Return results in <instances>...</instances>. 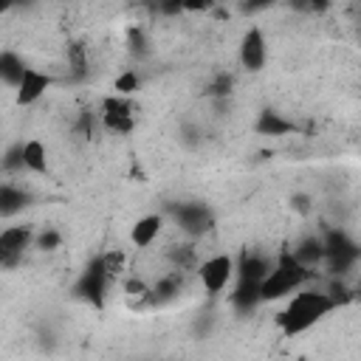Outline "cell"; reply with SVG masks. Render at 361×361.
<instances>
[{
	"instance_id": "4",
	"label": "cell",
	"mask_w": 361,
	"mask_h": 361,
	"mask_svg": "<svg viewBox=\"0 0 361 361\" xmlns=\"http://www.w3.org/2000/svg\"><path fill=\"white\" fill-rule=\"evenodd\" d=\"M113 276L104 271V262H102V254H96L85 268L82 274L76 276L73 282V296L90 307H104V299H107V288H110Z\"/></svg>"
},
{
	"instance_id": "13",
	"label": "cell",
	"mask_w": 361,
	"mask_h": 361,
	"mask_svg": "<svg viewBox=\"0 0 361 361\" xmlns=\"http://www.w3.org/2000/svg\"><path fill=\"white\" fill-rule=\"evenodd\" d=\"M31 206V192L11 183V180H3L0 183V217L8 220V217H17L23 209Z\"/></svg>"
},
{
	"instance_id": "2",
	"label": "cell",
	"mask_w": 361,
	"mask_h": 361,
	"mask_svg": "<svg viewBox=\"0 0 361 361\" xmlns=\"http://www.w3.org/2000/svg\"><path fill=\"white\" fill-rule=\"evenodd\" d=\"M310 276H313V271L305 268V265L293 257L290 248H285V251L276 254V259L271 262L268 274L262 276V282H259V299H262V302L288 299V296H290L293 290H299Z\"/></svg>"
},
{
	"instance_id": "7",
	"label": "cell",
	"mask_w": 361,
	"mask_h": 361,
	"mask_svg": "<svg viewBox=\"0 0 361 361\" xmlns=\"http://www.w3.org/2000/svg\"><path fill=\"white\" fill-rule=\"evenodd\" d=\"M99 121L104 130H113V133H130L135 127V104H133V96H104L102 99V113H99Z\"/></svg>"
},
{
	"instance_id": "8",
	"label": "cell",
	"mask_w": 361,
	"mask_h": 361,
	"mask_svg": "<svg viewBox=\"0 0 361 361\" xmlns=\"http://www.w3.org/2000/svg\"><path fill=\"white\" fill-rule=\"evenodd\" d=\"M34 231L31 226H8L0 231V268H14L23 254L31 248Z\"/></svg>"
},
{
	"instance_id": "23",
	"label": "cell",
	"mask_w": 361,
	"mask_h": 361,
	"mask_svg": "<svg viewBox=\"0 0 361 361\" xmlns=\"http://www.w3.org/2000/svg\"><path fill=\"white\" fill-rule=\"evenodd\" d=\"M34 245L39 248V251H56L59 245H62V231L59 228H42L39 234H34Z\"/></svg>"
},
{
	"instance_id": "31",
	"label": "cell",
	"mask_w": 361,
	"mask_h": 361,
	"mask_svg": "<svg viewBox=\"0 0 361 361\" xmlns=\"http://www.w3.org/2000/svg\"><path fill=\"white\" fill-rule=\"evenodd\" d=\"M124 290H127L130 296H135V299H147V302H149V288H147L141 279H130V282L124 285Z\"/></svg>"
},
{
	"instance_id": "5",
	"label": "cell",
	"mask_w": 361,
	"mask_h": 361,
	"mask_svg": "<svg viewBox=\"0 0 361 361\" xmlns=\"http://www.w3.org/2000/svg\"><path fill=\"white\" fill-rule=\"evenodd\" d=\"M166 212L186 237H203L214 226V214L203 200H178V203H169Z\"/></svg>"
},
{
	"instance_id": "33",
	"label": "cell",
	"mask_w": 361,
	"mask_h": 361,
	"mask_svg": "<svg viewBox=\"0 0 361 361\" xmlns=\"http://www.w3.org/2000/svg\"><path fill=\"white\" fill-rule=\"evenodd\" d=\"M14 3H17V0H0V14L11 11V8H14Z\"/></svg>"
},
{
	"instance_id": "11",
	"label": "cell",
	"mask_w": 361,
	"mask_h": 361,
	"mask_svg": "<svg viewBox=\"0 0 361 361\" xmlns=\"http://www.w3.org/2000/svg\"><path fill=\"white\" fill-rule=\"evenodd\" d=\"M271 262L274 259H268L265 254H259V251H251V248H245L237 259H234V276L237 279H251V282H262V276L268 274V268H271Z\"/></svg>"
},
{
	"instance_id": "16",
	"label": "cell",
	"mask_w": 361,
	"mask_h": 361,
	"mask_svg": "<svg viewBox=\"0 0 361 361\" xmlns=\"http://www.w3.org/2000/svg\"><path fill=\"white\" fill-rule=\"evenodd\" d=\"M293 257L305 265V268H316V265H322L324 262V243H322V237L319 234H307V237H302L293 248Z\"/></svg>"
},
{
	"instance_id": "17",
	"label": "cell",
	"mask_w": 361,
	"mask_h": 361,
	"mask_svg": "<svg viewBox=\"0 0 361 361\" xmlns=\"http://www.w3.org/2000/svg\"><path fill=\"white\" fill-rule=\"evenodd\" d=\"M180 288H183V274H180V268H178V271L161 276V279L149 288V305H166V302H172V299L180 293Z\"/></svg>"
},
{
	"instance_id": "27",
	"label": "cell",
	"mask_w": 361,
	"mask_h": 361,
	"mask_svg": "<svg viewBox=\"0 0 361 361\" xmlns=\"http://www.w3.org/2000/svg\"><path fill=\"white\" fill-rule=\"evenodd\" d=\"M290 6H296L299 11H310V14H324L333 0H290Z\"/></svg>"
},
{
	"instance_id": "20",
	"label": "cell",
	"mask_w": 361,
	"mask_h": 361,
	"mask_svg": "<svg viewBox=\"0 0 361 361\" xmlns=\"http://www.w3.org/2000/svg\"><path fill=\"white\" fill-rule=\"evenodd\" d=\"M214 0H158V8L164 14H180V11H209Z\"/></svg>"
},
{
	"instance_id": "3",
	"label": "cell",
	"mask_w": 361,
	"mask_h": 361,
	"mask_svg": "<svg viewBox=\"0 0 361 361\" xmlns=\"http://www.w3.org/2000/svg\"><path fill=\"white\" fill-rule=\"evenodd\" d=\"M322 243H324V262L333 276H344L358 265L361 248L344 228H327L322 234Z\"/></svg>"
},
{
	"instance_id": "6",
	"label": "cell",
	"mask_w": 361,
	"mask_h": 361,
	"mask_svg": "<svg viewBox=\"0 0 361 361\" xmlns=\"http://www.w3.org/2000/svg\"><path fill=\"white\" fill-rule=\"evenodd\" d=\"M197 276H200V285L209 296L223 293L234 279V257L231 254H214V257L203 259L197 265Z\"/></svg>"
},
{
	"instance_id": "9",
	"label": "cell",
	"mask_w": 361,
	"mask_h": 361,
	"mask_svg": "<svg viewBox=\"0 0 361 361\" xmlns=\"http://www.w3.org/2000/svg\"><path fill=\"white\" fill-rule=\"evenodd\" d=\"M237 56H240V65L245 71H251V73L265 68V62H268V42H265V34H262L259 25L245 28V34L240 37Z\"/></svg>"
},
{
	"instance_id": "18",
	"label": "cell",
	"mask_w": 361,
	"mask_h": 361,
	"mask_svg": "<svg viewBox=\"0 0 361 361\" xmlns=\"http://www.w3.org/2000/svg\"><path fill=\"white\" fill-rule=\"evenodd\" d=\"M23 164H25V169L34 172V175L48 172V149H45V144H42L39 138L23 141Z\"/></svg>"
},
{
	"instance_id": "1",
	"label": "cell",
	"mask_w": 361,
	"mask_h": 361,
	"mask_svg": "<svg viewBox=\"0 0 361 361\" xmlns=\"http://www.w3.org/2000/svg\"><path fill=\"white\" fill-rule=\"evenodd\" d=\"M330 310H336V305L324 290H302L299 288L290 293L288 305L276 316V324L285 336H299V333L310 330L316 322H322Z\"/></svg>"
},
{
	"instance_id": "32",
	"label": "cell",
	"mask_w": 361,
	"mask_h": 361,
	"mask_svg": "<svg viewBox=\"0 0 361 361\" xmlns=\"http://www.w3.org/2000/svg\"><path fill=\"white\" fill-rule=\"evenodd\" d=\"M290 203H293L299 212H307V209H310V197H307V195H293Z\"/></svg>"
},
{
	"instance_id": "25",
	"label": "cell",
	"mask_w": 361,
	"mask_h": 361,
	"mask_svg": "<svg viewBox=\"0 0 361 361\" xmlns=\"http://www.w3.org/2000/svg\"><path fill=\"white\" fill-rule=\"evenodd\" d=\"M324 293H327V296L333 299V305H336V307L353 299V290L347 288V282H344V276H333V279H330V288H327Z\"/></svg>"
},
{
	"instance_id": "21",
	"label": "cell",
	"mask_w": 361,
	"mask_h": 361,
	"mask_svg": "<svg viewBox=\"0 0 361 361\" xmlns=\"http://www.w3.org/2000/svg\"><path fill=\"white\" fill-rule=\"evenodd\" d=\"M138 87H141V76H138L135 68H127V71H121V73L113 79V90H116L118 96H135Z\"/></svg>"
},
{
	"instance_id": "22",
	"label": "cell",
	"mask_w": 361,
	"mask_h": 361,
	"mask_svg": "<svg viewBox=\"0 0 361 361\" xmlns=\"http://www.w3.org/2000/svg\"><path fill=\"white\" fill-rule=\"evenodd\" d=\"M0 169H3V172H8V175H14V172H23V169H25V164H23V141L11 144V147L3 152V158H0Z\"/></svg>"
},
{
	"instance_id": "14",
	"label": "cell",
	"mask_w": 361,
	"mask_h": 361,
	"mask_svg": "<svg viewBox=\"0 0 361 361\" xmlns=\"http://www.w3.org/2000/svg\"><path fill=\"white\" fill-rule=\"evenodd\" d=\"M254 130L259 135H274L276 138V135L296 133V121L288 118V116H282V113H276V110H271V107H265V110H259V116L254 121Z\"/></svg>"
},
{
	"instance_id": "12",
	"label": "cell",
	"mask_w": 361,
	"mask_h": 361,
	"mask_svg": "<svg viewBox=\"0 0 361 361\" xmlns=\"http://www.w3.org/2000/svg\"><path fill=\"white\" fill-rule=\"evenodd\" d=\"M234 279H237V276H234ZM228 302H231V307H234L240 316L254 313V310L262 305V299H259V282L237 279V282H234V290L228 293Z\"/></svg>"
},
{
	"instance_id": "19",
	"label": "cell",
	"mask_w": 361,
	"mask_h": 361,
	"mask_svg": "<svg viewBox=\"0 0 361 361\" xmlns=\"http://www.w3.org/2000/svg\"><path fill=\"white\" fill-rule=\"evenodd\" d=\"M25 68H28V65L23 62L20 54H14V51H0V85L17 87V82H20V76H23Z\"/></svg>"
},
{
	"instance_id": "30",
	"label": "cell",
	"mask_w": 361,
	"mask_h": 361,
	"mask_svg": "<svg viewBox=\"0 0 361 361\" xmlns=\"http://www.w3.org/2000/svg\"><path fill=\"white\" fill-rule=\"evenodd\" d=\"M169 257H172V262H175V265L183 271V268H186V265L195 259V251H192V245H178V248H175Z\"/></svg>"
},
{
	"instance_id": "10",
	"label": "cell",
	"mask_w": 361,
	"mask_h": 361,
	"mask_svg": "<svg viewBox=\"0 0 361 361\" xmlns=\"http://www.w3.org/2000/svg\"><path fill=\"white\" fill-rule=\"evenodd\" d=\"M54 85V79L45 73V71H37V68H25L17 87H14V102L20 107H28L34 102H39L45 96V90Z\"/></svg>"
},
{
	"instance_id": "15",
	"label": "cell",
	"mask_w": 361,
	"mask_h": 361,
	"mask_svg": "<svg viewBox=\"0 0 361 361\" xmlns=\"http://www.w3.org/2000/svg\"><path fill=\"white\" fill-rule=\"evenodd\" d=\"M161 228H164V214H144V217H138L133 223L130 240H133L135 248H147V245L155 243V237L161 234Z\"/></svg>"
},
{
	"instance_id": "28",
	"label": "cell",
	"mask_w": 361,
	"mask_h": 361,
	"mask_svg": "<svg viewBox=\"0 0 361 361\" xmlns=\"http://www.w3.org/2000/svg\"><path fill=\"white\" fill-rule=\"evenodd\" d=\"M279 0H240V11L243 14H259V11H265V8H271V6H276Z\"/></svg>"
},
{
	"instance_id": "26",
	"label": "cell",
	"mask_w": 361,
	"mask_h": 361,
	"mask_svg": "<svg viewBox=\"0 0 361 361\" xmlns=\"http://www.w3.org/2000/svg\"><path fill=\"white\" fill-rule=\"evenodd\" d=\"M102 262H104V271H107L113 279L124 271V254H121V251H107V254H102Z\"/></svg>"
},
{
	"instance_id": "24",
	"label": "cell",
	"mask_w": 361,
	"mask_h": 361,
	"mask_svg": "<svg viewBox=\"0 0 361 361\" xmlns=\"http://www.w3.org/2000/svg\"><path fill=\"white\" fill-rule=\"evenodd\" d=\"M231 87H234V76H231V73H217V76L212 79V85L206 87V96H212V99H226V96L231 93Z\"/></svg>"
},
{
	"instance_id": "29",
	"label": "cell",
	"mask_w": 361,
	"mask_h": 361,
	"mask_svg": "<svg viewBox=\"0 0 361 361\" xmlns=\"http://www.w3.org/2000/svg\"><path fill=\"white\" fill-rule=\"evenodd\" d=\"M127 42H130V51L133 54H147V39H144V34H141V28H130L127 31Z\"/></svg>"
}]
</instances>
